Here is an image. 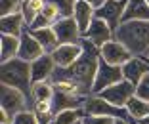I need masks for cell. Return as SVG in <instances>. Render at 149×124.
Returning <instances> with one entry per match:
<instances>
[{
	"label": "cell",
	"mask_w": 149,
	"mask_h": 124,
	"mask_svg": "<svg viewBox=\"0 0 149 124\" xmlns=\"http://www.w3.org/2000/svg\"><path fill=\"white\" fill-rule=\"evenodd\" d=\"M82 48H84V52L79 57V61L74 63V65H71L69 69L56 67L54 76L50 80L71 78L74 82H79L86 96H92V86H94V80H96V73H97V65H100L101 55H100V50L86 38H82Z\"/></svg>",
	"instance_id": "1"
},
{
	"label": "cell",
	"mask_w": 149,
	"mask_h": 124,
	"mask_svg": "<svg viewBox=\"0 0 149 124\" xmlns=\"http://www.w3.org/2000/svg\"><path fill=\"white\" fill-rule=\"evenodd\" d=\"M115 40L123 42L134 55H143L149 48V21L120 23L115 31Z\"/></svg>",
	"instance_id": "2"
},
{
	"label": "cell",
	"mask_w": 149,
	"mask_h": 124,
	"mask_svg": "<svg viewBox=\"0 0 149 124\" xmlns=\"http://www.w3.org/2000/svg\"><path fill=\"white\" fill-rule=\"evenodd\" d=\"M0 80L2 84L17 88L31 99V88H33V76H31V63L15 57L12 61L2 63L0 67Z\"/></svg>",
	"instance_id": "3"
},
{
	"label": "cell",
	"mask_w": 149,
	"mask_h": 124,
	"mask_svg": "<svg viewBox=\"0 0 149 124\" xmlns=\"http://www.w3.org/2000/svg\"><path fill=\"white\" fill-rule=\"evenodd\" d=\"M0 109L6 111L13 120L15 115H19L25 109H31V99L27 98L21 90L0 84Z\"/></svg>",
	"instance_id": "4"
},
{
	"label": "cell",
	"mask_w": 149,
	"mask_h": 124,
	"mask_svg": "<svg viewBox=\"0 0 149 124\" xmlns=\"http://www.w3.org/2000/svg\"><path fill=\"white\" fill-rule=\"evenodd\" d=\"M124 80L123 75V67H115L105 63L103 59H100V65H97V73H96V80H94V86H92V96H97L101 94L103 90H107L109 86L117 84Z\"/></svg>",
	"instance_id": "5"
},
{
	"label": "cell",
	"mask_w": 149,
	"mask_h": 124,
	"mask_svg": "<svg viewBox=\"0 0 149 124\" xmlns=\"http://www.w3.org/2000/svg\"><path fill=\"white\" fill-rule=\"evenodd\" d=\"M84 113L86 115H97V116H113V118H130L128 111L123 107H117L113 103L105 101L100 96H88L84 101Z\"/></svg>",
	"instance_id": "6"
},
{
	"label": "cell",
	"mask_w": 149,
	"mask_h": 124,
	"mask_svg": "<svg viewBox=\"0 0 149 124\" xmlns=\"http://www.w3.org/2000/svg\"><path fill=\"white\" fill-rule=\"evenodd\" d=\"M97 96L103 98L105 101L113 103V105L126 109V103L130 101V98L136 96V86L132 84V82H128V80H120V82L109 86L107 90H103V92L97 94Z\"/></svg>",
	"instance_id": "7"
},
{
	"label": "cell",
	"mask_w": 149,
	"mask_h": 124,
	"mask_svg": "<svg viewBox=\"0 0 149 124\" xmlns=\"http://www.w3.org/2000/svg\"><path fill=\"white\" fill-rule=\"evenodd\" d=\"M100 55L101 59L109 65H115V67H123L124 63H128L132 57H134V53L123 44V42H118V40H111L107 42L105 46H101L100 48Z\"/></svg>",
	"instance_id": "8"
},
{
	"label": "cell",
	"mask_w": 149,
	"mask_h": 124,
	"mask_svg": "<svg viewBox=\"0 0 149 124\" xmlns=\"http://www.w3.org/2000/svg\"><path fill=\"white\" fill-rule=\"evenodd\" d=\"M126 2H128V0H107L100 10H96V17L103 19L113 31H117L118 25L123 23V15H124V10H126Z\"/></svg>",
	"instance_id": "9"
},
{
	"label": "cell",
	"mask_w": 149,
	"mask_h": 124,
	"mask_svg": "<svg viewBox=\"0 0 149 124\" xmlns=\"http://www.w3.org/2000/svg\"><path fill=\"white\" fill-rule=\"evenodd\" d=\"M54 31L57 35L59 44H80L82 42V33L74 17H61L54 25Z\"/></svg>",
	"instance_id": "10"
},
{
	"label": "cell",
	"mask_w": 149,
	"mask_h": 124,
	"mask_svg": "<svg viewBox=\"0 0 149 124\" xmlns=\"http://www.w3.org/2000/svg\"><path fill=\"white\" fill-rule=\"evenodd\" d=\"M82 52H84L82 42H80V44H59L50 55H52L56 67H59V69H69L71 65H74V63L79 61Z\"/></svg>",
	"instance_id": "11"
},
{
	"label": "cell",
	"mask_w": 149,
	"mask_h": 124,
	"mask_svg": "<svg viewBox=\"0 0 149 124\" xmlns=\"http://www.w3.org/2000/svg\"><path fill=\"white\" fill-rule=\"evenodd\" d=\"M84 38L90 40L94 46H96L97 50L101 48V46H105L107 42H111V40L115 38V31L111 29L109 25H107L103 19L100 17H94V21L90 23V27H88L86 35H84Z\"/></svg>",
	"instance_id": "12"
},
{
	"label": "cell",
	"mask_w": 149,
	"mask_h": 124,
	"mask_svg": "<svg viewBox=\"0 0 149 124\" xmlns=\"http://www.w3.org/2000/svg\"><path fill=\"white\" fill-rule=\"evenodd\" d=\"M44 53H46V52H44L42 44H40L38 40H36L29 31L23 33V35H21V44H19L17 57L23 59V61H27V63H33V61H36L38 57H42Z\"/></svg>",
	"instance_id": "13"
},
{
	"label": "cell",
	"mask_w": 149,
	"mask_h": 124,
	"mask_svg": "<svg viewBox=\"0 0 149 124\" xmlns=\"http://www.w3.org/2000/svg\"><path fill=\"white\" fill-rule=\"evenodd\" d=\"M147 73H149V61L143 57V55H134L128 63H124V65H123L124 80L132 82L134 86L140 84V80L143 78Z\"/></svg>",
	"instance_id": "14"
},
{
	"label": "cell",
	"mask_w": 149,
	"mask_h": 124,
	"mask_svg": "<svg viewBox=\"0 0 149 124\" xmlns=\"http://www.w3.org/2000/svg\"><path fill=\"white\" fill-rule=\"evenodd\" d=\"M56 71V63H54L50 53H44L42 57H38L36 61L31 63V76H33V84L35 82H46L54 76Z\"/></svg>",
	"instance_id": "15"
},
{
	"label": "cell",
	"mask_w": 149,
	"mask_h": 124,
	"mask_svg": "<svg viewBox=\"0 0 149 124\" xmlns=\"http://www.w3.org/2000/svg\"><path fill=\"white\" fill-rule=\"evenodd\" d=\"M86 96H77V94H63V92H56L52 99V107L54 113H61L67 109H82Z\"/></svg>",
	"instance_id": "16"
},
{
	"label": "cell",
	"mask_w": 149,
	"mask_h": 124,
	"mask_svg": "<svg viewBox=\"0 0 149 124\" xmlns=\"http://www.w3.org/2000/svg\"><path fill=\"white\" fill-rule=\"evenodd\" d=\"M0 29H2V35H10V36H17L21 38V35L29 29L27 21L23 17V13H13V15H6V17L0 19Z\"/></svg>",
	"instance_id": "17"
},
{
	"label": "cell",
	"mask_w": 149,
	"mask_h": 124,
	"mask_svg": "<svg viewBox=\"0 0 149 124\" xmlns=\"http://www.w3.org/2000/svg\"><path fill=\"white\" fill-rule=\"evenodd\" d=\"M128 21H149V4L147 0H128L123 15V23Z\"/></svg>",
	"instance_id": "18"
},
{
	"label": "cell",
	"mask_w": 149,
	"mask_h": 124,
	"mask_svg": "<svg viewBox=\"0 0 149 124\" xmlns=\"http://www.w3.org/2000/svg\"><path fill=\"white\" fill-rule=\"evenodd\" d=\"M73 17L77 19L79 29H80V33H82V36H84L86 31H88V27H90V23H92L94 17H96V10L88 4V2H84V0H77V8H74Z\"/></svg>",
	"instance_id": "19"
},
{
	"label": "cell",
	"mask_w": 149,
	"mask_h": 124,
	"mask_svg": "<svg viewBox=\"0 0 149 124\" xmlns=\"http://www.w3.org/2000/svg\"><path fill=\"white\" fill-rule=\"evenodd\" d=\"M29 31V29H27ZM40 44H42L44 52L46 53H52L54 50L59 46V40H57V35L54 31V27H44V29H35V31H29Z\"/></svg>",
	"instance_id": "20"
},
{
	"label": "cell",
	"mask_w": 149,
	"mask_h": 124,
	"mask_svg": "<svg viewBox=\"0 0 149 124\" xmlns=\"http://www.w3.org/2000/svg\"><path fill=\"white\" fill-rule=\"evenodd\" d=\"M19 44H21V38L10 36V35H2V38H0V57H2V63L12 61V59L17 57Z\"/></svg>",
	"instance_id": "21"
},
{
	"label": "cell",
	"mask_w": 149,
	"mask_h": 124,
	"mask_svg": "<svg viewBox=\"0 0 149 124\" xmlns=\"http://www.w3.org/2000/svg\"><path fill=\"white\" fill-rule=\"evenodd\" d=\"M126 111L132 120H141L145 116H149V101L138 98V96H132L130 101L126 103Z\"/></svg>",
	"instance_id": "22"
},
{
	"label": "cell",
	"mask_w": 149,
	"mask_h": 124,
	"mask_svg": "<svg viewBox=\"0 0 149 124\" xmlns=\"http://www.w3.org/2000/svg\"><path fill=\"white\" fill-rule=\"evenodd\" d=\"M54 94H56V90H54L50 80H46V82H35L31 88V105H33V101H52Z\"/></svg>",
	"instance_id": "23"
},
{
	"label": "cell",
	"mask_w": 149,
	"mask_h": 124,
	"mask_svg": "<svg viewBox=\"0 0 149 124\" xmlns=\"http://www.w3.org/2000/svg\"><path fill=\"white\" fill-rule=\"evenodd\" d=\"M84 115H86L84 109H67V111L57 113L54 124H80Z\"/></svg>",
	"instance_id": "24"
},
{
	"label": "cell",
	"mask_w": 149,
	"mask_h": 124,
	"mask_svg": "<svg viewBox=\"0 0 149 124\" xmlns=\"http://www.w3.org/2000/svg\"><path fill=\"white\" fill-rule=\"evenodd\" d=\"M21 4L23 0H0V15H13V13L21 12Z\"/></svg>",
	"instance_id": "25"
},
{
	"label": "cell",
	"mask_w": 149,
	"mask_h": 124,
	"mask_svg": "<svg viewBox=\"0 0 149 124\" xmlns=\"http://www.w3.org/2000/svg\"><path fill=\"white\" fill-rule=\"evenodd\" d=\"M61 12L63 17H73L74 15V8H77V0H48Z\"/></svg>",
	"instance_id": "26"
},
{
	"label": "cell",
	"mask_w": 149,
	"mask_h": 124,
	"mask_svg": "<svg viewBox=\"0 0 149 124\" xmlns=\"http://www.w3.org/2000/svg\"><path fill=\"white\" fill-rule=\"evenodd\" d=\"M12 124H38V120H36V115L33 109H25V111L13 116Z\"/></svg>",
	"instance_id": "27"
},
{
	"label": "cell",
	"mask_w": 149,
	"mask_h": 124,
	"mask_svg": "<svg viewBox=\"0 0 149 124\" xmlns=\"http://www.w3.org/2000/svg\"><path fill=\"white\" fill-rule=\"evenodd\" d=\"M113 116H97V115H84L80 124H115Z\"/></svg>",
	"instance_id": "28"
},
{
	"label": "cell",
	"mask_w": 149,
	"mask_h": 124,
	"mask_svg": "<svg viewBox=\"0 0 149 124\" xmlns=\"http://www.w3.org/2000/svg\"><path fill=\"white\" fill-rule=\"evenodd\" d=\"M136 96L145 101H149V73L140 80V84L136 86Z\"/></svg>",
	"instance_id": "29"
},
{
	"label": "cell",
	"mask_w": 149,
	"mask_h": 124,
	"mask_svg": "<svg viewBox=\"0 0 149 124\" xmlns=\"http://www.w3.org/2000/svg\"><path fill=\"white\" fill-rule=\"evenodd\" d=\"M31 109L35 111V115H40V113H54L52 101H33Z\"/></svg>",
	"instance_id": "30"
},
{
	"label": "cell",
	"mask_w": 149,
	"mask_h": 124,
	"mask_svg": "<svg viewBox=\"0 0 149 124\" xmlns=\"http://www.w3.org/2000/svg\"><path fill=\"white\" fill-rule=\"evenodd\" d=\"M84 2H88V4L92 6L94 10H100L101 6H103V4H105V2H107V0H84Z\"/></svg>",
	"instance_id": "31"
},
{
	"label": "cell",
	"mask_w": 149,
	"mask_h": 124,
	"mask_svg": "<svg viewBox=\"0 0 149 124\" xmlns=\"http://www.w3.org/2000/svg\"><path fill=\"white\" fill-rule=\"evenodd\" d=\"M115 124H134V122H130V118H117Z\"/></svg>",
	"instance_id": "32"
},
{
	"label": "cell",
	"mask_w": 149,
	"mask_h": 124,
	"mask_svg": "<svg viewBox=\"0 0 149 124\" xmlns=\"http://www.w3.org/2000/svg\"><path fill=\"white\" fill-rule=\"evenodd\" d=\"M134 124H149V116H145L141 120H134Z\"/></svg>",
	"instance_id": "33"
},
{
	"label": "cell",
	"mask_w": 149,
	"mask_h": 124,
	"mask_svg": "<svg viewBox=\"0 0 149 124\" xmlns=\"http://www.w3.org/2000/svg\"><path fill=\"white\" fill-rule=\"evenodd\" d=\"M143 57H145V59H147V61H149V48H147V52L143 53Z\"/></svg>",
	"instance_id": "34"
},
{
	"label": "cell",
	"mask_w": 149,
	"mask_h": 124,
	"mask_svg": "<svg viewBox=\"0 0 149 124\" xmlns=\"http://www.w3.org/2000/svg\"><path fill=\"white\" fill-rule=\"evenodd\" d=\"M147 4H149V0H147Z\"/></svg>",
	"instance_id": "35"
}]
</instances>
